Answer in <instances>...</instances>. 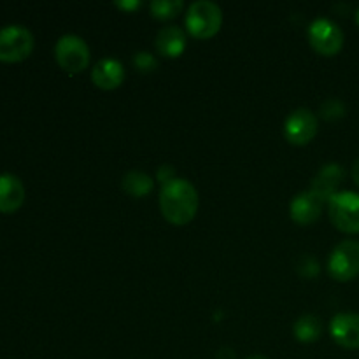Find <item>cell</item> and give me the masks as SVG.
I'll return each instance as SVG.
<instances>
[{
  "mask_svg": "<svg viewBox=\"0 0 359 359\" xmlns=\"http://www.w3.org/2000/svg\"><path fill=\"white\" fill-rule=\"evenodd\" d=\"M160 207L165 219L172 224H188L198 210V193L186 179H174L163 184L160 193Z\"/></svg>",
  "mask_w": 359,
  "mask_h": 359,
  "instance_id": "1",
  "label": "cell"
},
{
  "mask_svg": "<svg viewBox=\"0 0 359 359\" xmlns=\"http://www.w3.org/2000/svg\"><path fill=\"white\" fill-rule=\"evenodd\" d=\"M223 13L219 6L210 0H198L189 6L186 14V28L196 39H209L219 32Z\"/></svg>",
  "mask_w": 359,
  "mask_h": 359,
  "instance_id": "2",
  "label": "cell"
},
{
  "mask_svg": "<svg viewBox=\"0 0 359 359\" xmlns=\"http://www.w3.org/2000/svg\"><path fill=\"white\" fill-rule=\"evenodd\" d=\"M330 219L346 233H359V193L340 191L328 202Z\"/></svg>",
  "mask_w": 359,
  "mask_h": 359,
  "instance_id": "3",
  "label": "cell"
},
{
  "mask_svg": "<svg viewBox=\"0 0 359 359\" xmlns=\"http://www.w3.org/2000/svg\"><path fill=\"white\" fill-rule=\"evenodd\" d=\"M34 49V35L23 25H7L0 28V60L21 62Z\"/></svg>",
  "mask_w": 359,
  "mask_h": 359,
  "instance_id": "4",
  "label": "cell"
},
{
  "mask_svg": "<svg viewBox=\"0 0 359 359\" xmlns=\"http://www.w3.org/2000/svg\"><path fill=\"white\" fill-rule=\"evenodd\" d=\"M55 56L60 67L70 74L83 72L90 63L88 44L74 34H67L58 39L55 46Z\"/></svg>",
  "mask_w": 359,
  "mask_h": 359,
  "instance_id": "5",
  "label": "cell"
},
{
  "mask_svg": "<svg viewBox=\"0 0 359 359\" xmlns=\"http://www.w3.org/2000/svg\"><path fill=\"white\" fill-rule=\"evenodd\" d=\"M328 270L330 276L340 283L354 279L359 273V242H340L330 255Z\"/></svg>",
  "mask_w": 359,
  "mask_h": 359,
  "instance_id": "6",
  "label": "cell"
},
{
  "mask_svg": "<svg viewBox=\"0 0 359 359\" xmlns=\"http://www.w3.org/2000/svg\"><path fill=\"white\" fill-rule=\"evenodd\" d=\"M309 42L319 55L333 56L342 49L344 32L328 18H318L309 27Z\"/></svg>",
  "mask_w": 359,
  "mask_h": 359,
  "instance_id": "7",
  "label": "cell"
},
{
  "mask_svg": "<svg viewBox=\"0 0 359 359\" xmlns=\"http://www.w3.org/2000/svg\"><path fill=\"white\" fill-rule=\"evenodd\" d=\"M318 133V118L311 109L300 107L291 112L284 123V135L291 144L304 146L309 144Z\"/></svg>",
  "mask_w": 359,
  "mask_h": 359,
  "instance_id": "8",
  "label": "cell"
},
{
  "mask_svg": "<svg viewBox=\"0 0 359 359\" xmlns=\"http://www.w3.org/2000/svg\"><path fill=\"white\" fill-rule=\"evenodd\" d=\"M325 207V200L314 191H302L291 200L290 203V214L291 219L297 221L298 224H311L319 219Z\"/></svg>",
  "mask_w": 359,
  "mask_h": 359,
  "instance_id": "9",
  "label": "cell"
},
{
  "mask_svg": "<svg viewBox=\"0 0 359 359\" xmlns=\"http://www.w3.org/2000/svg\"><path fill=\"white\" fill-rule=\"evenodd\" d=\"M330 333L339 346L346 349H359V314H337L330 323Z\"/></svg>",
  "mask_w": 359,
  "mask_h": 359,
  "instance_id": "10",
  "label": "cell"
},
{
  "mask_svg": "<svg viewBox=\"0 0 359 359\" xmlns=\"http://www.w3.org/2000/svg\"><path fill=\"white\" fill-rule=\"evenodd\" d=\"M344 172L342 165L339 163H328L318 172L314 179L311 182V191H314L316 195L321 196L325 202H330L333 195H337V188L340 186V182L344 181Z\"/></svg>",
  "mask_w": 359,
  "mask_h": 359,
  "instance_id": "11",
  "label": "cell"
},
{
  "mask_svg": "<svg viewBox=\"0 0 359 359\" xmlns=\"http://www.w3.org/2000/svg\"><path fill=\"white\" fill-rule=\"evenodd\" d=\"M91 79L102 90H116L125 79V69L116 58H102L91 70Z\"/></svg>",
  "mask_w": 359,
  "mask_h": 359,
  "instance_id": "12",
  "label": "cell"
},
{
  "mask_svg": "<svg viewBox=\"0 0 359 359\" xmlns=\"http://www.w3.org/2000/svg\"><path fill=\"white\" fill-rule=\"evenodd\" d=\"M25 202V186L14 174H0V212H14Z\"/></svg>",
  "mask_w": 359,
  "mask_h": 359,
  "instance_id": "13",
  "label": "cell"
},
{
  "mask_svg": "<svg viewBox=\"0 0 359 359\" xmlns=\"http://www.w3.org/2000/svg\"><path fill=\"white\" fill-rule=\"evenodd\" d=\"M156 49L160 55L177 58L186 49V34L175 25L161 28L156 35Z\"/></svg>",
  "mask_w": 359,
  "mask_h": 359,
  "instance_id": "14",
  "label": "cell"
},
{
  "mask_svg": "<svg viewBox=\"0 0 359 359\" xmlns=\"http://www.w3.org/2000/svg\"><path fill=\"white\" fill-rule=\"evenodd\" d=\"M293 333L300 342H305V344L316 342L323 333L321 319L316 318V316L312 314L302 316V318H298L297 323H294Z\"/></svg>",
  "mask_w": 359,
  "mask_h": 359,
  "instance_id": "15",
  "label": "cell"
},
{
  "mask_svg": "<svg viewBox=\"0 0 359 359\" xmlns=\"http://www.w3.org/2000/svg\"><path fill=\"white\" fill-rule=\"evenodd\" d=\"M123 189L132 196H146L153 189V179L139 170H130L123 177Z\"/></svg>",
  "mask_w": 359,
  "mask_h": 359,
  "instance_id": "16",
  "label": "cell"
},
{
  "mask_svg": "<svg viewBox=\"0 0 359 359\" xmlns=\"http://www.w3.org/2000/svg\"><path fill=\"white\" fill-rule=\"evenodd\" d=\"M149 7L151 14L158 20H172L182 11V0H154Z\"/></svg>",
  "mask_w": 359,
  "mask_h": 359,
  "instance_id": "17",
  "label": "cell"
},
{
  "mask_svg": "<svg viewBox=\"0 0 359 359\" xmlns=\"http://www.w3.org/2000/svg\"><path fill=\"white\" fill-rule=\"evenodd\" d=\"M319 111H321V116L326 121H335V119H340L346 114V105L339 98H328V100L323 102Z\"/></svg>",
  "mask_w": 359,
  "mask_h": 359,
  "instance_id": "18",
  "label": "cell"
},
{
  "mask_svg": "<svg viewBox=\"0 0 359 359\" xmlns=\"http://www.w3.org/2000/svg\"><path fill=\"white\" fill-rule=\"evenodd\" d=\"M133 65L140 70V72H151L158 67V60L154 58L151 53L139 51L133 55Z\"/></svg>",
  "mask_w": 359,
  "mask_h": 359,
  "instance_id": "19",
  "label": "cell"
},
{
  "mask_svg": "<svg viewBox=\"0 0 359 359\" xmlns=\"http://www.w3.org/2000/svg\"><path fill=\"white\" fill-rule=\"evenodd\" d=\"M158 179H160L163 184H167V182L174 181V168L170 167V165H163V167H160V170H158Z\"/></svg>",
  "mask_w": 359,
  "mask_h": 359,
  "instance_id": "20",
  "label": "cell"
},
{
  "mask_svg": "<svg viewBox=\"0 0 359 359\" xmlns=\"http://www.w3.org/2000/svg\"><path fill=\"white\" fill-rule=\"evenodd\" d=\"M116 6L118 7H121V9H125V11H132V9H137V7H140L142 6V4L140 2H116Z\"/></svg>",
  "mask_w": 359,
  "mask_h": 359,
  "instance_id": "21",
  "label": "cell"
},
{
  "mask_svg": "<svg viewBox=\"0 0 359 359\" xmlns=\"http://www.w3.org/2000/svg\"><path fill=\"white\" fill-rule=\"evenodd\" d=\"M351 174H353L354 182L359 186V158L353 163V170H351Z\"/></svg>",
  "mask_w": 359,
  "mask_h": 359,
  "instance_id": "22",
  "label": "cell"
},
{
  "mask_svg": "<svg viewBox=\"0 0 359 359\" xmlns=\"http://www.w3.org/2000/svg\"><path fill=\"white\" fill-rule=\"evenodd\" d=\"M245 359H269V358L262 356V354H255V356H249V358H245Z\"/></svg>",
  "mask_w": 359,
  "mask_h": 359,
  "instance_id": "23",
  "label": "cell"
},
{
  "mask_svg": "<svg viewBox=\"0 0 359 359\" xmlns=\"http://www.w3.org/2000/svg\"><path fill=\"white\" fill-rule=\"evenodd\" d=\"M356 21H358V25H359V9H358V13H356Z\"/></svg>",
  "mask_w": 359,
  "mask_h": 359,
  "instance_id": "24",
  "label": "cell"
}]
</instances>
